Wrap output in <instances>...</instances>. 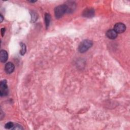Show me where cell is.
Instances as JSON below:
<instances>
[{
  "label": "cell",
  "instance_id": "30bf717a",
  "mask_svg": "<svg viewBox=\"0 0 130 130\" xmlns=\"http://www.w3.org/2000/svg\"><path fill=\"white\" fill-rule=\"evenodd\" d=\"M20 46H21V49L20 51V53L21 55H24L27 52L26 46L25 44L23 43H20Z\"/></svg>",
  "mask_w": 130,
  "mask_h": 130
},
{
  "label": "cell",
  "instance_id": "4fadbf2b",
  "mask_svg": "<svg viewBox=\"0 0 130 130\" xmlns=\"http://www.w3.org/2000/svg\"><path fill=\"white\" fill-rule=\"evenodd\" d=\"M12 130H23V128L21 126H20L19 125H16L14 126L12 128Z\"/></svg>",
  "mask_w": 130,
  "mask_h": 130
},
{
  "label": "cell",
  "instance_id": "8fae6325",
  "mask_svg": "<svg viewBox=\"0 0 130 130\" xmlns=\"http://www.w3.org/2000/svg\"><path fill=\"white\" fill-rule=\"evenodd\" d=\"M14 126V124L12 122H9L8 123H7L5 126V128L7 129H12Z\"/></svg>",
  "mask_w": 130,
  "mask_h": 130
},
{
  "label": "cell",
  "instance_id": "7a4b0ae2",
  "mask_svg": "<svg viewBox=\"0 0 130 130\" xmlns=\"http://www.w3.org/2000/svg\"><path fill=\"white\" fill-rule=\"evenodd\" d=\"M68 12L67 6L66 5L58 6L54 9V14L56 18H61Z\"/></svg>",
  "mask_w": 130,
  "mask_h": 130
},
{
  "label": "cell",
  "instance_id": "277c9868",
  "mask_svg": "<svg viewBox=\"0 0 130 130\" xmlns=\"http://www.w3.org/2000/svg\"><path fill=\"white\" fill-rule=\"evenodd\" d=\"M113 30L117 34H121L124 33L126 31V27L125 25L123 23H117L115 25Z\"/></svg>",
  "mask_w": 130,
  "mask_h": 130
},
{
  "label": "cell",
  "instance_id": "5b68a950",
  "mask_svg": "<svg viewBox=\"0 0 130 130\" xmlns=\"http://www.w3.org/2000/svg\"><path fill=\"white\" fill-rule=\"evenodd\" d=\"M94 15V10L92 8H87L83 12V16L87 18H91L93 17Z\"/></svg>",
  "mask_w": 130,
  "mask_h": 130
},
{
  "label": "cell",
  "instance_id": "ba28073f",
  "mask_svg": "<svg viewBox=\"0 0 130 130\" xmlns=\"http://www.w3.org/2000/svg\"><path fill=\"white\" fill-rule=\"evenodd\" d=\"M8 58L7 52L5 50H2L0 52V60L2 63H5Z\"/></svg>",
  "mask_w": 130,
  "mask_h": 130
},
{
  "label": "cell",
  "instance_id": "9a60e30c",
  "mask_svg": "<svg viewBox=\"0 0 130 130\" xmlns=\"http://www.w3.org/2000/svg\"><path fill=\"white\" fill-rule=\"evenodd\" d=\"M0 18H1V22H2L3 21V19H4L3 16V15L2 14L0 15Z\"/></svg>",
  "mask_w": 130,
  "mask_h": 130
},
{
  "label": "cell",
  "instance_id": "2e32d148",
  "mask_svg": "<svg viewBox=\"0 0 130 130\" xmlns=\"http://www.w3.org/2000/svg\"><path fill=\"white\" fill-rule=\"evenodd\" d=\"M36 1H30V2L31 3H35V2H36Z\"/></svg>",
  "mask_w": 130,
  "mask_h": 130
},
{
  "label": "cell",
  "instance_id": "52a82bcc",
  "mask_svg": "<svg viewBox=\"0 0 130 130\" xmlns=\"http://www.w3.org/2000/svg\"><path fill=\"white\" fill-rule=\"evenodd\" d=\"M118 34L113 29L109 30L106 32V36L110 39H115L117 38Z\"/></svg>",
  "mask_w": 130,
  "mask_h": 130
},
{
  "label": "cell",
  "instance_id": "7c38bea8",
  "mask_svg": "<svg viewBox=\"0 0 130 130\" xmlns=\"http://www.w3.org/2000/svg\"><path fill=\"white\" fill-rule=\"evenodd\" d=\"M32 14V21L33 22H34L36 21L38 19V16L37 14H36L34 12H33L31 13Z\"/></svg>",
  "mask_w": 130,
  "mask_h": 130
},
{
  "label": "cell",
  "instance_id": "5bb4252c",
  "mask_svg": "<svg viewBox=\"0 0 130 130\" xmlns=\"http://www.w3.org/2000/svg\"><path fill=\"white\" fill-rule=\"evenodd\" d=\"M5 31H6V30H5V28H2V29H1V34H2V37H3V36H4V34H5Z\"/></svg>",
  "mask_w": 130,
  "mask_h": 130
},
{
  "label": "cell",
  "instance_id": "6da1fadb",
  "mask_svg": "<svg viewBox=\"0 0 130 130\" xmlns=\"http://www.w3.org/2000/svg\"><path fill=\"white\" fill-rule=\"evenodd\" d=\"M93 43L91 40H85L82 41L78 46V51L80 53H84L87 51L92 46Z\"/></svg>",
  "mask_w": 130,
  "mask_h": 130
},
{
  "label": "cell",
  "instance_id": "9c48e42d",
  "mask_svg": "<svg viewBox=\"0 0 130 130\" xmlns=\"http://www.w3.org/2000/svg\"><path fill=\"white\" fill-rule=\"evenodd\" d=\"M51 21V16L49 14L46 13L45 15V23L46 28H48L49 26L50 23Z\"/></svg>",
  "mask_w": 130,
  "mask_h": 130
},
{
  "label": "cell",
  "instance_id": "8992f818",
  "mask_svg": "<svg viewBox=\"0 0 130 130\" xmlns=\"http://www.w3.org/2000/svg\"><path fill=\"white\" fill-rule=\"evenodd\" d=\"M15 69L14 65L11 62L7 63L5 67V71L7 74H11L12 73Z\"/></svg>",
  "mask_w": 130,
  "mask_h": 130
},
{
  "label": "cell",
  "instance_id": "3957f363",
  "mask_svg": "<svg viewBox=\"0 0 130 130\" xmlns=\"http://www.w3.org/2000/svg\"><path fill=\"white\" fill-rule=\"evenodd\" d=\"M9 92L8 87L6 80H2L0 84V95L1 97H4L8 95Z\"/></svg>",
  "mask_w": 130,
  "mask_h": 130
}]
</instances>
